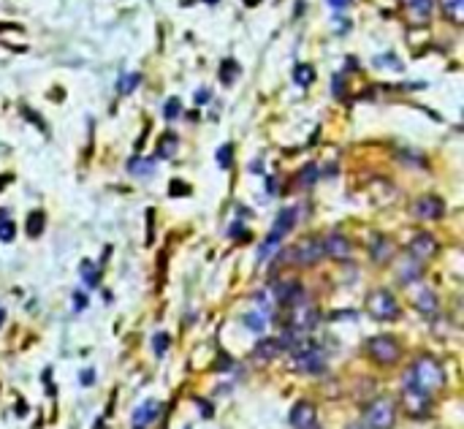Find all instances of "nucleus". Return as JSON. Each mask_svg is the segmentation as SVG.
<instances>
[{"mask_svg":"<svg viewBox=\"0 0 464 429\" xmlns=\"http://www.w3.org/2000/svg\"><path fill=\"white\" fill-rule=\"evenodd\" d=\"M0 326H3V307H0Z\"/></svg>","mask_w":464,"mask_h":429,"instance_id":"42","label":"nucleus"},{"mask_svg":"<svg viewBox=\"0 0 464 429\" xmlns=\"http://www.w3.org/2000/svg\"><path fill=\"white\" fill-rule=\"evenodd\" d=\"M245 324H248L250 331H264V315H258V313H250L248 318H245Z\"/></svg>","mask_w":464,"mask_h":429,"instance_id":"33","label":"nucleus"},{"mask_svg":"<svg viewBox=\"0 0 464 429\" xmlns=\"http://www.w3.org/2000/svg\"><path fill=\"white\" fill-rule=\"evenodd\" d=\"M367 310H370V315L375 321H394V318L399 315L397 299H394L391 291H386V288L372 291L370 299H367Z\"/></svg>","mask_w":464,"mask_h":429,"instance_id":"6","label":"nucleus"},{"mask_svg":"<svg viewBox=\"0 0 464 429\" xmlns=\"http://www.w3.org/2000/svg\"><path fill=\"white\" fill-rule=\"evenodd\" d=\"M413 215L418 220H440L445 215V201L440 196H421L413 204Z\"/></svg>","mask_w":464,"mask_h":429,"instance_id":"11","label":"nucleus"},{"mask_svg":"<svg viewBox=\"0 0 464 429\" xmlns=\"http://www.w3.org/2000/svg\"><path fill=\"white\" fill-rule=\"evenodd\" d=\"M171 193H174V196H177V193H187V185H182V182L174 180V182H171Z\"/></svg>","mask_w":464,"mask_h":429,"instance_id":"38","label":"nucleus"},{"mask_svg":"<svg viewBox=\"0 0 464 429\" xmlns=\"http://www.w3.org/2000/svg\"><path fill=\"white\" fill-rule=\"evenodd\" d=\"M370 256L375 264H386L394 259V242L388 236H372L370 242Z\"/></svg>","mask_w":464,"mask_h":429,"instance_id":"14","label":"nucleus"},{"mask_svg":"<svg viewBox=\"0 0 464 429\" xmlns=\"http://www.w3.org/2000/svg\"><path fill=\"white\" fill-rule=\"evenodd\" d=\"M180 114H182V103H180V98L166 100V106H163V117H166V120H177Z\"/></svg>","mask_w":464,"mask_h":429,"instance_id":"26","label":"nucleus"},{"mask_svg":"<svg viewBox=\"0 0 464 429\" xmlns=\"http://www.w3.org/2000/svg\"><path fill=\"white\" fill-rule=\"evenodd\" d=\"M293 82H296L299 87H309V85L315 82V68L307 66V63H299V66L293 68Z\"/></svg>","mask_w":464,"mask_h":429,"instance_id":"20","label":"nucleus"},{"mask_svg":"<svg viewBox=\"0 0 464 429\" xmlns=\"http://www.w3.org/2000/svg\"><path fill=\"white\" fill-rule=\"evenodd\" d=\"M209 98H212V93H209V90H198V93H196V103H198V106H204Z\"/></svg>","mask_w":464,"mask_h":429,"instance_id":"36","label":"nucleus"},{"mask_svg":"<svg viewBox=\"0 0 464 429\" xmlns=\"http://www.w3.org/2000/svg\"><path fill=\"white\" fill-rule=\"evenodd\" d=\"M272 294H275V299H277L280 304L291 307L293 301H299V299L304 297V288L299 286V280H280V283H275Z\"/></svg>","mask_w":464,"mask_h":429,"instance_id":"13","label":"nucleus"},{"mask_svg":"<svg viewBox=\"0 0 464 429\" xmlns=\"http://www.w3.org/2000/svg\"><path fill=\"white\" fill-rule=\"evenodd\" d=\"M315 180H318V166H304L302 174H299V182H302V185H309V182H315Z\"/></svg>","mask_w":464,"mask_h":429,"instance_id":"31","label":"nucleus"},{"mask_svg":"<svg viewBox=\"0 0 464 429\" xmlns=\"http://www.w3.org/2000/svg\"><path fill=\"white\" fill-rule=\"evenodd\" d=\"M318 324H320V313H318V307H315L307 297H302L299 301H293V304L288 307V331H293V334H307V331H312Z\"/></svg>","mask_w":464,"mask_h":429,"instance_id":"2","label":"nucleus"},{"mask_svg":"<svg viewBox=\"0 0 464 429\" xmlns=\"http://www.w3.org/2000/svg\"><path fill=\"white\" fill-rule=\"evenodd\" d=\"M177 144H180V139L174 133H166L160 139V144H157V158H171L177 152Z\"/></svg>","mask_w":464,"mask_h":429,"instance_id":"21","label":"nucleus"},{"mask_svg":"<svg viewBox=\"0 0 464 429\" xmlns=\"http://www.w3.org/2000/svg\"><path fill=\"white\" fill-rule=\"evenodd\" d=\"M367 353L375 364H397L399 356H402V348H399V340L391 337V334H377L367 342Z\"/></svg>","mask_w":464,"mask_h":429,"instance_id":"5","label":"nucleus"},{"mask_svg":"<svg viewBox=\"0 0 464 429\" xmlns=\"http://www.w3.org/2000/svg\"><path fill=\"white\" fill-rule=\"evenodd\" d=\"M93 369H87V372H82V383H93Z\"/></svg>","mask_w":464,"mask_h":429,"instance_id":"39","label":"nucleus"},{"mask_svg":"<svg viewBox=\"0 0 464 429\" xmlns=\"http://www.w3.org/2000/svg\"><path fill=\"white\" fill-rule=\"evenodd\" d=\"M293 226H296V209H282L277 215V220H275V229H272V234L275 236H285V234L293 231Z\"/></svg>","mask_w":464,"mask_h":429,"instance_id":"17","label":"nucleus"},{"mask_svg":"<svg viewBox=\"0 0 464 429\" xmlns=\"http://www.w3.org/2000/svg\"><path fill=\"white\" fill-rule=\"evenodd\" d=\"M82 274H85V283H87L90 288H95V286H98V280H101L98 269H93V264H90V261H85V264H82Z\"/></svg>","mask_w":464,"mask_h":429,"instance_id":"28","label":"nucleus"},{"mask_svg":"<svg viewBox=\"0 0 464 429\" xmlns=\"http://www.w3.org/2000/svg\"><path fill=\"white\" fill-rule=\"evenodd\" d=\"M404 380L418 383L421 389L432 392V389H440V386L445 383V372H442V364L437 362V359H432V356H421V359H415L413 367L407 369Z\"/></svg>","mask_w":464,"mask_h":429,"instance_id":"1","label":"nucleus"},{"mask_svg":"<svg viewBox=\"0 0 464 429\" xmlns=\"http://www.w3.org/2000/svg\"><path fill=\"white\" fill-rule=\"evenodd\" d=\"M44 226H46V215H44V212H31V215H28V234H31V236H41V234H44Z\"/></svg>","mask_w":464,"mask_h":429,"instance_id":"23","label":"nucleus"},{"mask_svg":"<svg viewBox=\"0 0 464 429\" xmlns=\"http://www.w3.org/2000/svg\"><path fill=\"white\" fill-rule=\"evenodd\" d=\"M407 250H410V259H413V261H418V264H421V261H429L434 253H437V239H434L432 234L421 231L410 239Z\"/></svg>","mask_w":464,"mask_h":429,"instance_id":"10","label":"nucleus"},{"mask_svg":"<svg viewBox=\"0 0 464 429\" xmlns=\"http://www.w3.org/2000/svg\"><path fill=\"white\" fill-rule=\"evenodd\" d=\"M288 421H291V427L296 429H309L315 427V421H318V410H315L312 402H296L291 408V413H288Z\"/></svg>","mask_w":464,"mask_h":429,"instance_id":"12","label":"nucleus"},{"mask_svg":"<svg viewBox=\"0 0 464 429\" xmlns=\"http://www.w3.org/2000/svg\"><path fill=\"white\" fill-rule=\"evenodd\" d=\"M459 3H462V0H442V6L451 11V17H454V19H456V14H459Z\"/></svg>","mask_w":464,"mask_h":429,"instance_id":"35","label":"nucleus"},{"mask_svg":"<svg viewBox=\"0 0 464 429\" xmlns=\"http://www.w3.org/2000/svg\"><path fill=\"white\" fill-rule=\"evenodd\" d=\"M332 93H334L337 98H345V82H342V76H334V79H332Z\"/></svg>","mask_w":464,"mask_h":429,"instance_id":"34","label":"nucleus"},{"mask_svg":"<svg viewBox=\"0 0 464 429\" xmlns=\"http://www.w3.org/2000/svg\"><path fill=\"white\" fill-rule=\"evenodd\" d=\"M157 413H160V402L157 399H147L133 413V429H144L147 424H153L155 419H157Z\"/></svg>","mask_w":464,"mask_h":429,"instance_id":"16","label":"nucleus"},{"mask_svg":"<svg viewBox=\"0 0 464 429\" xmlns=\"http://www.w3.org/2000/svg\"><path fill=\"white\" fill-rule=\"evenodd\" d=\"M320 245H323V256H329V259H334V261H347L350 253H353L350 239L340 231L326 234V239H320Z\"/></svg>","mask_w":464,"mask_h":429,"instance_id":"8","label":"nucleus"},{"mask_svg":"<svg viewBox=\"0 0 464 429\" xmlns=\"http://www.w3.org/2000/svg\"><path fill=\"white\" fill-rule=\"evenodd\" d=\"M204 3H212V6H215V3H217V0H204Z\"/></svg>","mask_w":464,"mask_h":429,"instance_id":"43","label":"nucleus"},{"mask_svg":"<svg viewBox=\"0 0 464 429\" xmlns=\"http://www.w3.org/2000/svg\"><path fill=\"white\" fill-rule=\"evenodd\" d=\"M364 421H367L370 429H394V424H397V405H394V399H388V396L372 399L370 405H367V410H364Z\"/></svg>","mask_w":464,"mask_h":429,"instance_id":"3","label":"nucleus"},{"mask_svg":"<svg viewBox=\"0 0 464 429\" xmlns=\"http://www.w3.org/2000/svg\"><path fill=\"white\" fill-rule=\"evenodd\" d=\"M128 168H130V174H136V177H150L155 171V161H147V158H133L130 164H128Z\"/></svg>","mask_w":464,"mask_h":429,"instance_id":"22","label":"nucleus"},{"mask_svg":"<svg viewBox=\"0 0 464 429\" xmlns=\"http://www.w3.org/2000/svg\"><path fill=\"white\" fill-rule=\"evenodd\" d=\"M293 362L299 367V372H309V375H323L326 372V353L318 345H309L304 353L293 356Z\"/></svg>","mask_w":464,"mask_h":429,"instance_id":"9","label":"nucleus"},{"mask_svg":"<svg viewBox=\"0 0 464 429\" xmlns=\"http://www.w3.org/2000/svg\"><path fill=\"white\" fill-rule=\"evenodd\" d=\"M74 301H76V304H74L76 310H85V307H87V299H85V294H74Z\"/></svg>","mask_w":464,"mask_h":429,"instance_id":"37","label":"nucleus"},{"mask_svg":"<svg viewBox=\"0 0 464 429\" xmlns=\"http://www.w3.org/2000/svg\"><path fill=\"white\" fill-rule=\"evenodd\" d=\"M231 161H234V147H231V144H223V147L217 150V164L223 166V168H228Z\"/></svg>","mask_w":464,"mask_h":429,"instance_id":"29","label":"nucleus"},{"mask_svg":"<svg viewBox=\"0 0 464 429\" xmlns=\"http://www.w3.org/2000/svg\"><path fill=\"white\" fill-rule=\"evenodd\" d=\"M139 82H141V73H128L123 82L117 85V90H120V93H133V90L139 87Z\"/></svg>","mask_w":464,"mask_h":429,"instance_id":"27","label":"nucleus"},{"mask_svg":"<svg viewBox=\"0 0 464 429\" xmlns=\"http://www.w3.org/2000/svg\"><path fill=\"white\" fill-rule=\"evenodd\" d=\"M421 277V264L418 261H399V280L402 283H415Z\"/></svg>","mask_w":464,"mask_h":429,"instance_id":"19","label":"nucleus"},{"mask_svg":"<svg viewBox=\"0 0 464 429\" xmlns=\"http://www.w3.org/2000/svg\"><path fill=\"white\" fill-rule=\"evenodd\" d=\"M402 410L407 416L413 419H421L432 410V392L421 389L418 383H410L404 380V389H402Z\"/></svg>","mask_w":464,"mask_h":429,"instance_id":"4","label":"nucleus"},{"mask_svg":"<svg viewBox=\"0 0 464 429\" xmlns=\"http://www.w3.org/2000/svg\"><path fill=\"white\" fill-rule=\"evenodd\" d=\"M437 294L434 291H429V288H421V294L415 297V310L418 313H424V315H434L437 313Z\"/></svg>","mask_w":464,"mask_h":429,"instance_id":"18","label":"nucleus"},{"mask_svg":"<svg viewBox=\"0 0 464 429\" xmlns=\"http://www.w3.org/2000/svg\"><path fill=\"white\" fill-rule=\"evenodd\" d=\"M309 429H318V427H309Z\"/></svg>","mask_w":464,"mask_h":429,"instance_id":"44","label":"nucleus"},{"mask_svg":"<svg viewBox=\"0 0 464 429\" xmlns=\"http://www.w3.org/2000/svg\"><path fill=\"white\" fill-rule=\"evenodd\" d=\"M280 351V342L277 340H261L255 348H252V364H258V367H266L269 362H275V356H277Z\"/></svg>","mask_w":464,"mask_h":429,"instance_id":"15","label":"nucleus"},{"mask_svg":"<svg viewBox=\"0 0 464 429\" xmlns=\"http://www.w3.org/2000/svg\"><path fill=\"white\" fill-rule=\"evenodd\" d=\"M237 76H239V63H237L234 58H228V60L220 66V79H223V85H231Z\"/></svg>","mask_w":464,"mask_h":429,"instance_id":"24","label":"nucleus"},{"mask_svg":"<svg viewBox=\"0 0 464 429\" xmlns=\"http://www.w3.org/2000/svg\"><path fill=\"white\" fill-rule=\"evenodd\" d=\"M347 429H364V427H361V424H350Z\"/></svg>","mask_w":464,"mask_h":429,"instance_id":"41","label":"nucleus"},{"mask_svg":"<svg viewBox=\"0 0 464 429\" xmlns=\"http://www.w3.org/2000/svg\"><path fill=\"white\" fill-rule=\"evenodd\" d=\"M410 6H413V11L415 14H421V17H427L429 11H432V0H407Z\"/></svg>","mask_w":464,"mask_h":429,"instance_id":"32","label":"nucleus"},{"mask_svg":"<svg viewBox=\"0 0 464 429\" xmlns=\"http://www.w3.org/2000/svg\"><path fill=\"white\" fill-rule=\"evenodd\" d=\"M17 234V226L11 223V218H6V209H0V242H11Z\"/></svg>","mask_w":464,"mask_h":429,"instance_id":"25","label":"nucleus"},{"mask_svg":"<svg viewBox=\"0 0 464 429\" xmlns=\"http://www.w3.org/2000/svg\"><path fill=\"white\" fill-rule=\"evenodd\" d=\"M293 259V264L299 266H312V264H320L326 256H323V245L318 236H304L296 242V247L288 253Z\"/></svg>","mask_w":464,"mask_h":429,"instance_id":"7","label":"nucleus"},{"mask_svg":"<svg viewBox=\"0 0 464 429\" xmlns=\"http://www.w3.org/2000/svg\"><path fill=\"white\" fill-rule=\"evenodd\" d=\"M350 0H329V6H334V8H345Z\"/></svg>","mask_w":464,"mask_h":429,"instance_id":"40","label":"nucleus"},{"mask_svg":"<svg viewBox=\"0 0 464 429\" xmlns=\"http://www.w3.org/2000/svg\"><path fill=\"white\" fill-rule=\"evenodd\" d=\"M169 342H171V340H169V334H155L153 337L155 353H157V356H163V353L169 351Z\"/></svg>","mask_w":464,"mask_h":429,"instance_id":"30","label":"nucleus"}]
</instances>
